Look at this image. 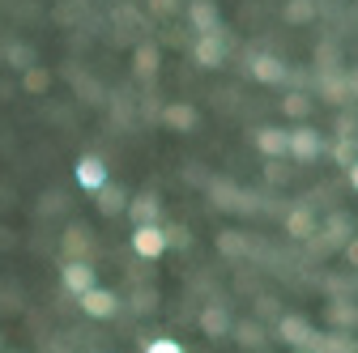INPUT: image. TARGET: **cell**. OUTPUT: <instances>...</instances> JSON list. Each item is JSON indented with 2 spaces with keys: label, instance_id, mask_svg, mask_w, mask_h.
<instances>
[{
  "label": "cell",
  "instance_id": "obj_32",
  "mask_svg": "<svg viewBox=\"0 0 358 353\" xmlns=\"http://www.w3.org/2000/svg\"><path fill=\"white\" fill-rule=\"evenodd\" d=\"M264 174H268V183H286V166H282V158H268Z\"/></svg>",
  "mask_w": 358,
  "mask_h": 353
},
{
  "label": "cell",
  "instance_id": "obj_17",
  "mask_svg": "<svg viewBox=\"0 0 358 353\" xmlns=\"http://www.w3.org/2000/svg\"><path fill=\"white\" fill-rule=\"evenodd\" d=\"M94 204H99V213H103V217H120V213L128 209V192H124L120 183H115V188H111V183H103V188L94 192Z\"/></svg>",
  "mask_w": 358,
  "mask_h": 353
},
{
  "label": "cell",
  "instance_id": "obj_4",
  "mask_svg": "<svg viewBox=\"0 0 358 353\" xmlns=\"http://www.w3.org/2000/svg\"><path fill=\"white\" fill-rule=\"evenodd\" d=\"M73 174H77V188H81V192H99V188L107 183V162L94 158V153H85V158H77Z\"/></svg>",
  "mask_w": 358,
  "mask_h": 353
},
{
  "label": "cell",
  "instance_id": "obj_7",
  "mask_svg": "<svg viewBox=\"0 0 358 353\" xmlns=\"http://www.w3.org/2000/svg\"><path fill=\"white\" fill-rule=\"evenodd\" d=\"M209 200H213L217 209H227V213H248V209H252L248 192H239V188L227 183V179H213V183H209Z\"/></svg>",
  "mask_w": 358,
  "mask_h": 353
},
{
  "label": "cell",
  "instance_id": "obj_39",
  "mask_svg": "<svg viewBox=\"0 0 358 353\" xmlns=\"http://www.w3.org/2000/svg\"><path fill=\"white\" fill-rule=\"evenodd\" d=\"M0 353H5V349H0Z\"/></svg>",
  "mask_w": 358,
  "mask_h": 353
},
{
  "label": "cell",
  "instance_id": "obj_24",
  "mask_svg": "<svg viewBox=\"0 0 358 353\" xmlns=\"http://www.w3.org/2000/svg\"><path fill=\"white\" fill-rule=\"evenodd\" d=\"M22 85H26V94H48L52 90V73L43 68V64H30L22 73Z\"/></svg>",
  "mask_w": 358,
  "mask_h": 353
},
{
  "label": "cell",
  "instance_id": "obj_37",
  "mask_svg": "<svg viewBox=\"0 0 358 353\" xmlns=\"http://www.w3.org/2000/svg\"><path fill=\"white\" fill-rule=\"evenodd\" d=\"M345 174H350V183H354V192H358V162H350V166H345Z\"/></svg>",
  "mask_w": 358,
  "mask_h": 353
},
{
  "label": "cell",
  "instance_id": "obj_22",
  "mask_svg": "<svg viewBox=\"0 0 358 353\" xmlns=\"http://www.w3.org/2000/svg\"><path fill=\"white\" fill-rule=\"evenodd\" d=\"M132 73H137L141 81H150L158 73V47H154V43H141V47L132 52Z\"/></svg>",
  "mask_w": 358,
  "mask_h": 353
},
{
  "label": "cell",
  "instance_id": "obj_1",
  "mask_svg": "<svg viewBox=\"0 0 358 353\" xmlns=\"http://www.w3.org/2000/svg\"><path fill=\"white\" fill-rule=\"evenodd\" d=\"M324 153V137L311 123H299L294 132H290V145H286V158H294V162H316Z\"/></svg>",
  "mask_w": 358,
  "mask_h": 353
},
{
  "label": "cell",
  "instance_id": "obj_25",
  "mask_svg": "<svg viewBox=\"0 0 358 353\" xmlns=\"http://www.w3.org/2000/svg\"><path fill=\"white\" fill-rule=\"evenodd\" d=\"M231 332H235V340H239L243 349H260V345H264V328H260L256 320H243V324H231Z\"/></svg>",
  "mask_w": 358,
  "mask_h": 353
},
{
  "label": "cell",
  "instance_id": "obj_3",
  "mask_svg": "<svg viewBox=\"0 0 358 353\" xmlns=\"http://www.w3.org/2000/svg\"><path fill=\"white\" fill-rule=\"evenodd\" d=\"M278 336L290 349H311V340H316V324H311L307 315H282L278 320Z\"/></svg>",
  "mask_w": 358,
  "mask_h": 353
},
{
  "label": "cell",
  "instance_id": "obj_27",
  "mask_svg": "<svg viewBox=\"0 0 358 353\" xmlns=\"http://www.w3.org/2000/svg\"><path fill=\"white\" fill-rule=\"evenodd\" d=\"M311 107H316V103H311L303 90H290V94L282 98V111H286L290 119H307V115H311Z\"/></svg>",
  "mask_w": 358,
  "mask_h": 353
},
{
  "label": "cell",
  "instance_id": "obj_5",
  "mask_svg": "<svg viewBox=\"0 0 358 353\" xmlns=\"http://www.w3.org/2000/svg\"><path fill=\"white\" fill-rule=\"evenodd\" d=\"M132 217V226H158V217H162V200L154 192H141V196H128V209Z\"/></svg>",
  "mask_w": 358,
  "mask_h": 353
},
{
  "label": "cell",
  "instance_id": "obj_15",
  "mask_svg": "<svg viewBox=\"0 0 358 353\" xmlns=\"http://www.w3.org/2000/svg\"><path fill=\"white\" fill-rule=\"evenodd\" d=\"M60 247H64V260H85L90 247H94V234H90L81 222H73V226L64 230V243H60Z\"/></svg>",
  "mask_w": 358,
  "mask_h": 353
},
{
  "label": "cell",
  "instance_id": "obj_14",
  "mask_svg": "<svg viewBox=\"0 0 358 353\" xmlns=\"http://www.w3.org/2000/svg\"><path fill=\"white\" fill-rule=\"evenodd\" d=\"M256 149L264 153V158H286V145H290V132L286 128H260L256 132Z\"/></svg>",
  "mask_w": 358,
  "mask_h": 353
},
{
  "label": "cell",
  "instance_id": "obj_36",
  "mask_svg": "<svg viewBox=\"0 0 358 353\" xmlns=\"http://www.w3.org/2000/svg\"><path fill=\"white\" fill-rule=\"evenodd\" d=\"M341 251H345V260H350V264H354V269H358V239H350V243H345Z\"/></svg>",
  "mask_w": 358,
  "mask_h": 353
},
{
  "label": "cell",
  "instance_id": "obj_18",
  "mask_svg": "<svg viewBox=\"0 0 358 353\" xmlns=\"http://www.w3.org/2000/svg\"><path fill=\"white\" fill-rule=\"evenodd\" d=\"M0 60H5L9 68H30V64H38V56H34V47L30 43H0Z\"/></svg>",
  "mask_w": 358,
  "mask_h": 353
},
{
  "label": "cell",
  "instance_id": "obj_20",
  "mask_svg": "<svg viewBox=\"0 0 358 353\" xmlns=\"http://www.w3.org/2000/svg\"><path fill=\"white\" fill-rule=\"evenodd\" d=\"M316 353H358V340L350 332H329V336H316L311 340Z\"/></svg>",
  "mask_w": 358,
  "mask_h": 353
},
{
  "label": "cell",
  "instance_id": "obj_21",
  "mask_svg": "<svg viewBox=\"0 0 358 353\" xmlns=\"http://www.w3.org/2000/svg\"><path fill=\"white\" fill-rule=\"evenodd\" d=\"M316 13H320V0H286V9H282V17H286L290 26L316 22Z\"/></svg>",
  "mask_w": 358,
  "mask_h": 353
},
{
  "label": "cell",
  "instance_id": "obj_9",
  "mask_svg": "<svg viewBox=\"0 0 358 353\" xmlns=\"http://www.w3.org/2000/svg\"><path fill=\"white\" fill-rule=\"evenodd\" d=\"M132 251H137L141 260H158L166 251L162 226H132Z\"/></svg>",
  "mask_w": 358,
  "mask_h": 353
},
{
  "label": "cell",
  "instance_id": "obj_35",
  "mask_svg": "<svg viewBox=\"0 0 358 353\" xmlns=\"http://www.w3.org/2000/svg\"><path fill=\"white\" fill-rule=\"evenodd\" d=\"M337 132H341V137H358V123H354L350 115H341V119H337Z\"/></svg>",
  "mask_w": 358,
  "mask_h": 353
},
{
  "label": "cell",
  "instance_id": "obj_13",
  "mask_svg": "<svg viewBox=\"0 0 358 353\" xmlns=\"http://www.w3.org/2000/svg\"><path fill=\"white\" fill-rule=\"evenodd\" d=\"M162 123L184 137V132L196 128V107H192V103H166V107H162Z\"/></svg>",
  "mask_w": 358,
  "mask_h": 353
},
{
  "label": "cell",
  "instance_id": "obj_28",
  "mask_svg": "<svg viewBox=\"0 0 358 353\" xmlns=\"http://www.w3.org/2000/svg\"><path fill=\"white\" fill-rule=\"evenodd\" d=\"M337 162L341 166L358 162V137H337Z\"/></svg>",
  "mask_w": 358,
  "mask_h": 353
},
{
  "label": "cell",
  "instance_id": "obj_29",
  "mask_svg": "<svg viewBox=\"0 0 358 353\" xmlns=\"http://www.w3.org/2000/svg\"><path fill=\"white\" fill-rule=\"evenodd\" d=\"M162 239H166V247H188L192 243V230L188 226H162Z\"/></svg>",
  "mask_w": 358,
  "mask_h": 353
},
{
  "label": "cell",
  "instance_id": "obj_23",
  "mask_svg": "<svg viewBox=\"0 0 358 353\" xmlns=\"http://www.w3.org/2000/svg\"><path fill=\"white\" fill-rule=\"evenodd\" d=\"M329 324H337L341 332H345V328H358V306H354V302H341V298L329 302Z\"/></svg>",
  "mask_w": 358,
  "mask_h": 353
},
{
  "label": "cell",
  "instance_id": "obj_10",
  "mask_svg": "<svg viewBox=\"0 0 358 353\" xmlns=\"http://www.w3.org/2000/svg\"><path fill=\"white\" fill-rule=\"evenodd\" d=\"M192 56H196L201 68H222V60H227V47H222V30H217V34H196Z\"/></svg>",
  "mask_w": 358,
  "mask_h": 353
},
{
  "label": "cell",
  "instance_id": "obj_8",
  "mask_svg": "<svg viewBox=\"0 0 358 353\" xmlns=\"http://www.w3.org/2000/svg\"><path fill=\"white\" fill-rule=\"evenodd\" d=\"M60 281H64L69 294H85L90 285H99V273H94V264H90V260H69Z\"/></svg>",
  "mask_w": 358,
  "mask_h": 353
},
{
  "label": "cell",
  "instance_id": "obj_34",
  "mask_svg": "<svg viewBox=\"0 0 358 353\" xmlns=\"http://www.w3.org/2000/svg\"><path fill=\"white\" fill-rule=\"evenodd\" d=\"M175 5H179V0H150V9H154L158 17H171V13H175Z\"/></svg>",
  "mask_w": 358,
  "mask_h": 353
},
{
  "label": "cell",
  "instance_id": "obj_26",
  "mask_svg": "<svg viewBox=\"0 0 358 353\" xmlns=\"http://www.w3.org/2000/svg\"><path fill=\"white\" fill-rule=\"evenodd\" d=\"M217 251L227 255V260H239V255H248V239L239 230H222L217 234Z\"/></svg>",
  "mask_w": 358,
  "mask_h": 353
},
{
  "label": "cell",
  "instance_id": "obj_31",
  "mask_svg": "<svg viewBox=\"0 0 358 353\" xmlns=\"http://www.w3.org/2000/svg\"><path fill=\"white\" fill-rule=\"evenodd\" d=\"M132 311H154V290H132Z\"/></svg>",
  "mask_w": 358,
  "mask_h": 353
},
{
  "label": "cell",
  "instance_id": "obj_12",
  "mask_svg": "<svg viewBox=\"0 0 358 353\" xmlns=\"http://www.w3.org/2000/svg\"><path fill=\"white\" fill-rule=\"evenodd\" d=\"M188 22H192L196 34H217V30H222V17H217V5H213V0H192Z\"/></svg>",
  "mask_w": 358,
  "mask_h": 353
},
{
  "label": "cell",
  "instance_id": "obj_11",
  "mask_svg": "<svg viewBox=\"0 0 358 353\" xmlns=\"http://www.w3.org/2000/svg\"><path fill=\"white\" fill-rule=\"evenodd\" d=\"M201 332H205L209 340L231 336V311H227V306H217V302H209L205 311H201Z\"/></svg>",
  "mask_w": 358,
  "mask_h": 353
},
{
  "label": "cell",
  "instance_id": "obj_16",
  "mask_svg": "<svg viewBox=\"0 0 358 353\" xmlns=\"http://www.w3.org/2000/svg\"><path fill=\"white\" fill-rule=\"evenodd\" d=\"M316 230H320V239H329L333 247H345V243L354 239V222H350L345 213H329L324 226H316Z\"/></svg>",
  "mask_w": 358,
  "mask_h": 353
},
{
  "label": "cell",
  "instance_id": "obj_33",
  "mask_svg": "<svg viewBox=\"0 0 358 353\" xmlns=\"http://www.w3.org/2000/svg\"><path fill=\"white\" fill-rule=\"evenodd\" d=\"M77 94H85V98H94V103L103 98V90H99V85L90 81V77H77Z\"/></svg>",
  "mask_w": 358,
  "mask_h": 353
},
{
  "label": "cell",
  "instance_id": "obj_38",
  "mask_svg": "<svg viewBox=\"0 0 358 353\" xmlns=\"http://www.w3.org/2000/svg\"><path fill=\"white\" fill-rule=\"evenodd\" d=\"M9 353H22V349H9Z\"/></svg>",
  "mask_w": 358,
  "mask_h": 353
},
{
  "label": "cell",
  "instance_id": "obj_6",
  "mask_svg": "<svg viewBox=\"0 0 358 353\" xmlns=\"http://www.w3.org/2000/svg\"><path fill=\"white\" fill-rule=\"evenodd\" d=\"M252 77L260 81V85H286V77H290V68H286V60H278V56H268V52H260V56H252Z\"/></svg>",
  "mask_w": 358,
  "mask_h": 353
},
{
  "label": "cell",
  "instance_id": "obj_30",
  "mask_svg": "<svg viewBox=\"0 0 358 353\" xmlns=\"http://www.w3.org/2000/svg\"><path fill=\"white\" fill-rule=\"evenodd\" d=\"M145 353H184V345L171 336H158V340H145Z\"/></svg>",
  "mask_w": 358,
  "mask_h": 353
},
{
  "label": "cell",
  "instance_id": "obj_2",
  "mask_svg": "<svg viewBox=\"0 0 358 353\" xmlns=\"http://www.w3.org/2000/svg\"><path fill=\"white\" fill-rule=\"evenodd\" d=\"M81 298V315H90V320H111L115 311H120V298L111 294V290H103V285H90L85 294H77Z\"/></svg>",
  "mask_w": 358,
  "mask_h": 353
},
{
  "label": "cell",
  "instance_id": "obj_19",
  "mask_svg": "<svg viewBox=\"0 0 358 353\" xmlns=\"http://www.w3.org/2000/svg\"><path fill=\"white\" fill-rule=\"evenodd\" d=\"M316 213H311V209H294L290 217H286V234L290 239H316Z\"/></svg>",
  "mask_w": 358,
  "mask_h": 353
}]
</instances>
